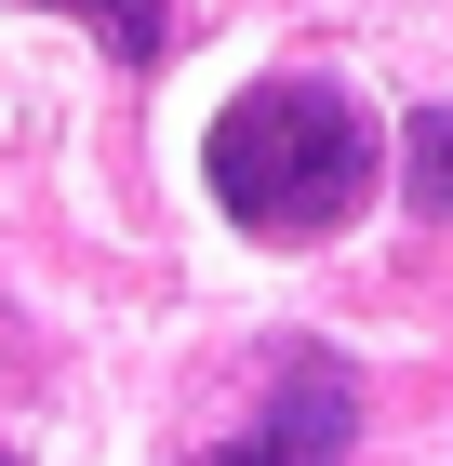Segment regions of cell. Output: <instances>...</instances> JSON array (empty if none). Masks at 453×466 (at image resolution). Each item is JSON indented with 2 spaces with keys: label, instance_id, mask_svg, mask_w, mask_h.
<instances>
[{
  "label": "cell",
  "instance_id": "cell-1",
  "mask_svg": "<svg viewBox=\"0 0 453 466\" xmlns=\"http://www.w3.org/2000/svg\"><path fill=\"white\" fill-rule=\"evenodd\" d=\"M201 160H213V200H227L253 240H334V227L374 200V174H386L374 107H360L347 80H307V67L227 94V120H213Z\"/></svg>",
  "mask_w": 453,
  "mask_h": 466
},
{
  "label": "cell",
  "instance_id": "cell-2",
  "mask_svg": "<svg viewBox=\"0 0 453 466\" xmlns=\"http://www.w3.org/2000/svg\"><path fill=\"white\" fill-rule=\"evenodd\" d=\"M347 440H360V387H347V360L293 347V360L267 373V413H253L241 440L187 453V466H347Z\"/></svg>",
  "mask_w": 453,
  "mask_h": 466
},
{
  "label": "cell",
  "instance_id": "cell-3",
  "mask_svg": "<svg viewBox=\"0 0 453 466\" xmlns=\"http://www.w3.org/2000/svg\"><path fill=\"white\" fill-rule=\"evenodd\" d=\"M54 14H80L120 67H160V40H174V14H160V0H54Z\"/></svg>",
  "mask_w": 453,
  "mask_h": 466
},
{
  "label": "cell",
  "instance_id": "cell-4",
  "mask_svg": "<svg viewBox=\"0 0 453 466\" xmlns=\"http://www.w3.org/2000/svg\"><path fill=\"white\" fill-rule=\"evenodd\" d=\"M400 174H414V214H440V227H453V107H427V120H414Z\"/></svg>",
  "mask_w": 453,
  "mask_h": 466
}]
</instances>
